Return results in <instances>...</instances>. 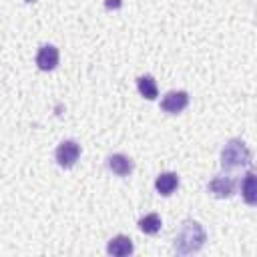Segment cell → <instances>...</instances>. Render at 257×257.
<instances>
[{"instance_id": "6da1fadb", "label": "cell", "mask_w": 257, "mask_h": 257, "mask_svg": "<svg viewBox=\"0 0 257 257\" xmlns=\"http://www.w3.org/2000/svg\"><path fill=\"white\" fill-rule=\"evenodd\" d=\"M205 241H207V233H205L203 225L195 219H185L181 223V229H179L177 237H175L173 249L179 255H191V253L201 251Z\"/></svg>"}, {"instance_id": "7a4b0ae2", "label": "cell", "mask_w": 257, "mask_h": 257, "mask_svg": "<svg viewBox=\"0 0 257 257\" xmlns=\"http://www.w3.org/2000/svg\"><path fill=\"white\" fill-rule=\"evenodd\" d=\"M251 159H253L251 151L241 139H231L221 149V167L225 171H233V169H239V167H249Z\"/></svg>"}, {"instance_id": "3957f363", "label": "cell", "mask_w": 257, "mask_h": 257, "mask_svg": "<svg viewBox=\"0 0 257 257\" xmlns=\"http://www.w3.org/2000/svg\"><path fill=\"white\" fill-rule=\"evenodd\" d=\"M78 157H80V145H78L76 141H72V139L62 141V143L56 147V151H54V159H56V163H58L62 169L74 167L76 161H78Z\"/></svg>"}, {"instance_id": "277c9868", "label": "cell", "mask_w": 257, "mask_h": 257, "mask_svg": "<svg viewBox=\"0 0 257 257\" xmlns=\"http://www.w3.org/2000/svg\"><path fill=\"white\" fill-rule=\"evenodd\" d=\"M237 185H239L237 179H233V177H229V175H217V177H213V179L209 181L207 191H209L213 197H217V199H229L231 195H235Z\"/></svg>"}, {"instance_id": "5b68a950", "label": "cell", "mask_w": 257, "mask_h": 257, "mask_svg": "<svg viewBox=\"0 0 257 257\" xmlns=\"http://www.w3.org/2000/svg\"><path fill=\"white\" fill-rule=\"evenodd\" d=\"M187 106H189V92L185 90H169L161 100V108L167 114H179Z\"/></svg>"}, {"instance_id": "8992f818", "label": "cell", "mask_w": 257, "mask_h": 257, "mask_svg": "<svg viewBox=\"0 0 257 257\" xmlns=\"http://www.w3.org/2000/svg\"><path fill=\"white\" fill-rule=\"evenodd\" d=\"M58 58H60L58 48H56L54 44H44V46H40L38 52H36V66H38L40 70H44V72L54 70L56 64H58Z\"/></svg>"}, {"instance_id": "52a82bcc", "label": "cell", "mask_w": 257, "mask_h": 257, "mask_svg": "<svg viewBox=\"0 0 257 257\" xmlns=\"http://www.w3.org/2000/svg\"><path fill=\"white\" fill-rule=\"evenodd\" d=\"M106 167L118 177H128L133 173V169H135V163H133L131 157H126L122 153H114V155H110L106 159Z\"/></svg>"}, {"instance_id": "ba28073f", "label": "cell", "mask_w": 257, "mask_h": 257, "mask_svg": "<svg viewBox=\"0 0 257 257\" xmlns=\"http://www.w3.org/2000/svg\"><path fill=\"white\" fill-rule=\"evenodd\" d=\"M135 251V245H133V239L126 237V235H114L108 243H106V253L108 255H114V257H126Z\"/></svg>"}, {"instance_id": "9c48e42d", "label": "cell", "mask_w": 257, "mask_h": 257, "mask_svg": "<svg viewBox=\"0 0 257 257\" xmlns=\"http://www.w3.org/2000/svg\"><path fill=\"white\" fill-rule=\"evenodd\" d=\"M177 187H179V175H177V173L167 171V173H161V175L155 179V189H157V193L163 195V197H171V195L177 191Z\"/></svg>"}, {"instance_id": "30bf717a", "label": "cell", "mask_w": 257, "mask_h": 257, "mask_svg": "<svg viewBox=\"0 0 257 257\" xmlns=\"http://www.w3.org/2000/svg\"><path fill=\"white\" fill-rule=\"evenodd\" d=\"M241 197H243V201L247 203V205H255L257 203V177H255V173L253 171H249L245 177H243V181H241Z\"/></svg>"}, {"instance_id": "8fae6325", "label": "cell", "mask_w": 257, "mask_h": 257, "mask_svg": "<svg viewBox=\"0 0 257 257\" xmlns=\"http://www.w3.org/2000/svg\"><path fill=\"white\" fill-rule=\"evenodd\" d=\"M137 88H139L141 96H145L147 100H155V98L159 96L157 80H155L151 74H143V76H139V80H137Z\"/></svg>"}, {"instance_id": "7c38bea8", "label": "cell", "mask_w": 257, "mask_h": 257, "mask_svg": "<svg viewBox=\"0 0 257 257\" xmlns=\"http://www.w3.org/2000/svg\"><path fill=\"white\" fill-rule=\"evenodd\" d=\"M137 225H139V229H141L145 235H157V233L161 231L163 221H161V217H159L157 213H149V215L141 217Z\"/></svg>"}, {"instance_id": "4fadbf2b", "label": "cell", "mask_w": 257, "mask_h": 257, "mask_svg": "<svg viewBox=\"0 0 257 257\" xmlns=\"http://www.w3.org/2000/svg\"><path fill=\"white\" fill-rule=\"evenodd\" d=\"M120 0H106V8H118Z\"/></svg>"}]
</instances>
